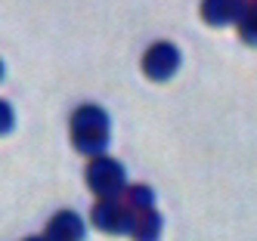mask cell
Returning a JSON list of instances; mask_svg holds the SVG:
<instances>
[{"label": "cell", "instance_id": "5b68a950", "mask_svg": "<svg viewBox=\"0 0 257 241\" xmlns=\"http://www.w3.org/2000/svg\"><path fill=\"white\" fill-rule=\"evenodd\" d=\"M201 13L211 25H226L232 19H245L248 4L245 0H205L201 4Z\"/></svg>", "mask_w": 257, "mask_h": 241}, {"label": "cell", "instance_id": "8992f818", "mask_svg": "<svg viewBox=\"0 0 257 241\" xmlns=\"http://www.w3.org/2000/svg\"><path fill=\"white\" fill-rule=\"evenodd\" d=\"M84 238V226L75 213H59L53 216V222L47 226V241H81Z\"/></svg>", "mask_w": 257, "mask_h": 241}, {"label": "cell", "instance_id": "277c9868", "mask_svg": "<svg viewBox=\"0 0 257 241\" xmlns=\"http://www.w3.org/2000/svg\"><path fill=\"white\" fill-rule=\"evenodd\" d=\"M134 210L131 207H118L112 201H102L93 210V222L102 232H134Z\"/></svg>", "mask_w": 257, "mask_h": 241}, {"label": "cell", "instance_id": "9c48e42d", "mask_svg": "<svg viewBox=\"0 0 257 241\" xmlns=\"http://www.w3.org/2000/svg\"><path fill=\"white\" fill-rule=\"evenodd\" d=\"M10 127H13V111L7 102H0V133H7Z\"/></svg>", "mask_w": 257, "mask_h": 241}, {"label": "cell", "instance_id": "6da1fadb", "mask_svg": "<svg viewBox=\"0 0 257 241\" xmlns=\"http://www.w3.org/2000/svg\"><path fill=\"white\" fill-rule=\"evenodd\" d=\"M71 133H75V145L87 155H96L108 142V118L102 115V108L84 105L75 121H71Z\"/></svg>", "mask_w": 257, "mask_h": 241}, {"label": "cell", "instance_id": "3957f363", "mask_svg": "<svg viewBox=\"0 0 257 241\" xmlns=\"http://www.w3.org/2000/svg\"><path fill=\"white\" fill-rule=\"evenodd\" d=\"M177 62H180V53H177L171 44H155L149 53H146L143 68H146V74H149V78L168 81L171 74L177 71Z\"/></svg>", "mask_w": 257, "mask_h": 241}, {"label": "cell", "instance_id": "7a4b0ae2", "mask_svg": "<svg viewBox=\"0 0 257 241\" xmlns=\"http://www.w3.org/2000/svg\"><path fill=\"white\" fill-rule=\"evenodd\" d=\"M87 182H90V189L99 192L105 201H112L115 195L124 192V170L112 158H93V164L87 167Z\"/></svg>", "mask_w": 257, "mask_h": 241}, {"label": "cell", "instance_id": "52a82bcc", "mask_svg": "<svg viewBox=\"0 0 257 241\" xmlns=\"http://www.w3.org/2000/svg\"><path fill=\"white\" fill-rule=\"evenodd\" d=\"M134 238L137 241H155L161 232V216L149 207V210H134Z\"/></svg>", "mask_w": 257, "mask_h": 241}, {"label": "cell", "instance_id": "ba28073f", "mask_svg": "<svg viewBox=\"0 0 257 241\" xmlns=\"http://www.w3.org/2000/svg\"><path fill=\"white\" fill-rule=\"evenodd\" d=\"M131 210H137V204H146V207H149V204H152V192L149 189H134L131 192Z\"/></svg>", "mask_w": 257, "mask_h": 241}, {"label": "cell", "instance_id": "8fae6325", "mask_svg": "<svg viewBox=\"0 0 257 241\" xmlns=\"http://www.w3.org/2000/svg\"><path fill=\"white\" fill-rule=\"evenodd\" d=\"M0 74H4V68H0Z\"/></svg>", "mask_w": 257, "mask_h": 241}, {"label": "cell", "instance_id": "30bf717a", "mask_svg": "<svg viewBox=\"0 0 257 241\" xmlns=\"http://www.w3.org/2000/svg\"><path fill=\"white\" fill-rule=\"evenodd\" d=\"M31 241H47V238H31Z\"/></svg>", "mask_w": 257, "mask_h": 241}]
</instances>
